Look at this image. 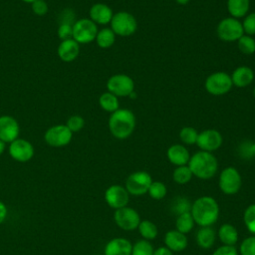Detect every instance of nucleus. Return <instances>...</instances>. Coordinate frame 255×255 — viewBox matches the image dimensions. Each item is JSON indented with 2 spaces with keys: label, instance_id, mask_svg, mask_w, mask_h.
<instances>
[{
  "label": "nucleus",
  "instance_id": "33",
  "mask_svg": "<svg viewBox=\"0 0 255 255\" xmlns=\"http://www.w3.org/2000/svg\"><path fill=\"white\" fill-rule=\"evenodd\" d=\"M198 136V131L192 127H184L179 131L180 140L187 145H192L196 143Z\"/></svg>",
  "mask_w": 255,
  "mask_h": 255
},
{
  "label": "nucleus",
  "instance_id": "11",
  "mask_svg": "<svg viewBox=\"0 0 255 255\" xmlns=\"http://www.w3.org/2000/svg\"><path fill=\"white\" fill-rule=\"evenodd\" d=\"M114 219L116 224L125 231H131L137 229V226L140 222V216L138 212L128 206H125L115 210Z\"/></svg>",
  "mask_w": 255,
  "mask_h": 255
},
{
  "label": "nucleus",
  "instance_id": "22",
  "mask_svg": "<svg viewBox=\"0 0 255 255\" xmlns=\"http://www.w3.org/2000/svg\"><path fill=\"white\" fill-rule=\"evenodd\" d=\"M233 86L237 88L248 87L254 80V72L248 66L237 67L230 75Z\"/></svg>",
  "mask_w": 255,
  "mask_h": 255
},
{
  "label": "nucleus",
  "instance_id": "41",
  "mask_svg": "<svg viewBox=\"0 0 255 255\" xmlns=\"http://www.w3.org/2000/svg\"><path fill=\"white\" fill-rule=\"evenodd\" d=\"M31 4L33 12L38 16H43L48 12V5L45 0H35Z\"/></svg>",
  "mask_w": 255,
  "mask_h": 255
},
{
  "label": "nucleus",
  "instance_id": "36",
  "mask_svg": "<svg viewBox=\"0 0 255 255\" xmlns=\"http://www.w3.org/2000/svg\"><path fill=\"white\" fill-rule=\"evenodd\" d=\"M238 253L240 255H255V235L243 239L239 246Z\"/></svg>",
  "mask_w": 255,
  "mask_h": 255
},
{
  "label": "nucleus",
  "instance_id": "42",
  "mask_svg": "<svg viewBox=\"0 0 255 255\" xmlns=\"http://www.w3.org/2000/svg\"><path fill=\"white\" fill-rule=\"evenodd\" d=\"M238 250L235 248V246H229V245H222L214 250L212 255H238Z\"/></svg>",
  "mask_w": 255,
  "mask_h": 255
},
{
  "label": "nucleus",
  "instance_id": "34",
  "mask_svg": "<svg viewBox=\"0 0 255 255\" xmlns=\"http://www.w3.org/2000/svg\"><path fill=\"white\" fill-rule=\"evenodd\" d=\"M147 193L149 194V196L152 198V199H155V200H160L162 199L166 193H167V188L165 186V184L161 181H152L149 188H148V191Z\"/></svg>",
  "mask_w": 255,
  "mask_h": 255
},
{
  "label": "nucleus",
  "instance_id": "19",
  "mask_svg": "<svg viewBox=\"0 0 255 255\" xmlns=\"http://www.w3.org/2000/svg\"><path fill=\"white\" fill-rule=\"evenodd\" d=\"M90 19L97 25H107L113 18V10L105 3H96L90 8Z\"/></svg>",
  "mask_w": 255,
  "mask_h": 255
},
{
  "label": "nucleus",
  "instance_id": "38",
  "mask_svg": "<svg viewBox=\"0 0 255 255\" xmlns=\"http://www.w3.org/2000/svg\"><path fill=\"white\" fill-rule=\"evenodd\" d=\"M66 126L72 132H77V131H80L84 128L85 120L81 116L75 115L68 119Z\"/></svg>",
  "mask_w": 255,
  "mask_h": 255
},
{
  "label": "nucleus",
  "instance_id": "46",
  "mask_svg": "<svg viewBox=\"0 0 255 255\" xmlns=\"http://www.w3.org/2000/svg\"><path fill=\"white\" fill-rule=\"evenodd\" d=\"M6 216H7V207L2 201H0V224L6 219Z\"/></svg>",
  "mask_w": 255,
  "mask_h": 255
},
{
  "label": "nucleus",
  "instance_id": "7",
  "mask_svg": "<svg viewBox=\"0 0 255 255\" xmlns=\"http://www.w3.org/2000/svg\"><path fill=\"white\" fill-rule=\"evenodd\" d=\"M218 185L224 194H236L242 186V177L240 172L233 166L225 167L219 174Z\"/></svg>",
  "mask_w": 255,
  "mask_h": 255
},
{
  "label": "nucleus",
  "instance_id": "5",
  "mask_svg": "<svg viewBox=\"0 0 255 255\" xmlns=\"http://www.w3.org/2000/svg\"><path fill=\"white\" fill-rule=\"evenodd\" d=\"M232 87L233 84L230 75L222 71L210 74L204 82L206 92L212 96H223L227 94Z\"/></svg>",
  "mask_w": 255,
  "mask_h": 255
},
{
  "label": "nucleus",
  "instance_id": "37",
  "mask_svg": "<svg viewBox=\"0 0 255 255\" xmlns=\"http://www.w3.org/2000/svg\"><path fill=\"white\" fill-rule=\"evenodd\" d=\"M242 27L244 34L253 36L255 35V11L254 12H249L245 17H243Z\"/></svg>",
  "mask_w": 255,
  "mask_h": 255
},
{
  "label": "nucleus",
  "instance_id": "23",
  "mask_svg": "<svg viewBox=\"0 0 255 255\" xmlns=\"http://www.w3.org/2000/svg\"><path fill=\"white\" fill-rule=\"evenodd\" d=\"M196 243L202 249L211 248L216 240V232L211 226L200 227L196 232Z\"/></svg>",
  "mask_w": 255,
  "mask_h": 255
},
{
  "label": "nucleus",
  "instance_id": "16",
  "mask_svg": "<svg viewBox=\"0 0 255 255\" xmlns=\"http://www.w3.org/2000/svg\"><path fill=\"white\" fill-rule=\"evenodd\" d=\"M20 131L17 121L10 116L0 117V139L6 142H12L18 138Z\"/></svg>",
  "mask_w": 255,
  "mask_h": 255
},
{
  "label": "nucleus",
  "instance_id": "1",
  "mask_svg": "<svg viewBox=\"0 0 255 255\" xmlns=\"http://www.w3.org/2000/svg\"><path fill=\"white\" fill-rule=\"evenodd\" d=\"M190 213L200 227L212 226L219 217V204L211 196H200L191 204Z\"/></svg>",
  "mask_w": 255,
  "mask_h": 255
},
{
  "label": "nucleus",
  "instance_id": "26",
  "mask_svg": "<svg viewBox=\"0 0 255 255\" xmlns=\"http://www.w3.org/2000/svg\"><path fill=\"white\" fill-rule=\"evenodd\" d=\"M116 34L111 28H103L98 31V34L96 36V42L97 45L100 48L108 49L112 47L116 42Z\"/></svg>",
  "mask_w": 255,
  "mask_h": 255
},
{
  "label": "nucleus",
  "instance_id": "49",
  "mask_svg": "<svg viewBox=\"0 0 255 255\" xmlns=\"http://www.w3.org/2000/svg\"><path fill=\"white\" fill-rule=\"evenodd\" d=\"M24 2H26V3H32V2H34L35 0H23Z\"/></svg>",
  "mask_w": 255,
  "mask_h": 255
},
{
  "label": "nucleus",
  "instance_id": "6",
  "mask_svg": "<svg viewBox=\"0 0 255 255\" xmlns=\"http://www.w3.org/2000/svg\"><path fill=\"white\" fill-rule=\"evenodd\" d=\"M216 34L224 42H235L244 35L242 23L233 17L223 18L217 25Z\"/></svg>",
  "mask_w": 255,
  "mask_h": 255
},
{
  "label": "nucleus",
  "instance_id": "15",
  "mask_svg": "<svg viewBox=\"0 0 255 255\" xmlns=\"http://www.w3.org/2000/svg\"><path fill=\"white\" fill-rule=\"evenodd\" d=\"M9 153L13 159L20 162H26L33 157L34 147L30 141L23 138H16L10 142Z\"/></svg>",
  "mask_w": 255,
  "mask_h": 255
},
{
  "label": "nucleus",
  "instance_id": "25",
  "mask_svg": "<svg viewBox=\"0 0 255 255\" xmlns=\"http://www.w3.org/2000/svg\"><path fill=\"white\" fill-rule=\"evenodd\" d=\"M226 7L230 17L240 19L249 13L250 0H227Z\"/></svg>",
  "mask_w": 255,
  "mask_h": 255
},
{
  "label": "nucleus",
  "instance_id": "45",
  "mask_svg": "<svg viewBox=\"0 0 255 255\" xmlns=\"http://www.w3.org/2000/svg\"><path fill=\"white\" fill-rule=\"evenodd\" d=\"M152 255H173V252L170 251L165 246L164 247L162 246V247H158V248L154 249Z\"/></svg>",
  "mask_w": 255,
  "mask_h": 255
},
{
  "label": "nucleus",
  "instance_id": "29",
  "mask_svg": "<svg viewBox=\"0 0 255 255\" xmlns=\"http://www.w3.org/2000/svg\"><path fill=\"white\" fill-rule=\"evenodd\" d=\"M138 233L140 236L148 241H151L155 239V237L158 234V230L156 225L150 221V220H140L138 226H137Z\"/></svg>",
  "mask_w": 255,
  "mask_h": 255
},
{
  "label": "nucleus",
  "instance_id": "27",
  "mask_svg": "<svg viewBox=\"0 0 255 255\" xmlns=\"http://www.w3.org/2000/svg\"><path fill=\"white\" fill-rule=\"evenodd\" d=\"M99 104L104 111L111 114L120 109V103H119L118 97L110 92L103 93L100 96Z\"/></svg>",
  "mask_w": 255,
  "mask_h": 255
},
{
  "label": "nucleus",
  "instance_id": "44",
  "mask_svg": "<svg viewBox=\"0 0 255 255\" xmlns=\"http://www.w3.org/2000/svg\"><path fill=\"white\" fill-rule=\"evenodd\" d=\"M243 151H244V154H247L249 156H255V141L244 142Z\"/></svg>",
  "mask_w": 255,
  "mask_h": 255
},
{
  "label": "nucleus",
  "instance_id": "24",
  "mask_svg": "<svg viewBox=\"0 0 255 255\" xmlns=\"http://www.w3.org/2000/svg\"><path fill=\"white\" fill-rule=\"evenodd\" d=\"M217 235L223 245L234 246L239 239V234L236 227L230 223L222 224L218 229Z\"/></svg>",
  "mask_w": 255,
  "mask_h": 255
},
{
  "label": "nucleus",
  "instance_id": "48",
  "mask_svg": "<svg viewBox=\"0 0 255 255\" xmlns=\"http://www.w3.org/2000/svg\"><path fill=\"white\" fill-rule=\"evenodd\" d=\"M190 0H175V2L179 5H186Z\"/></svg>",
  "mask_w": 255,
  "mask_h": 255
},
{
  "label": "nucleus",
  "instance_id": "20",
  "mask_svg": "<svg viewBox=\"0 0 255 255\" xmlns=\"http://www.w3.org/2000/svg\"><path fill=\"white\" fill-rule=\"evenodd\" d=\"M166 156L169 162L176 166L186 165L190 158L188 149L183 144L179 143L170 145L166 150Z\"/></svg>",
  "mask_w": 255,
  "mask_h": 255
},
{
  "label": "nucleus",
  "instance_id": "2",
  "mask_svg": "<svg viewBox=\"0 0 255 255\" xmlns=\"http://www.w3.org/2000/svg\"><path fill=\"white\" fill-rule=\"evenodd\" d=\"M134 114L128 109H119L109 118V129L118 139H126L131 135L135 128Z\"/></svg>",
  "mask_w": 255,
  "mask_h": 255
},
{
  "label": "nucleus",
  "instance_id": "14",
  "mask_svg": "<svg viewBox=\"0 0 255 255\" xmlns=\"http://www.w3.org/2000/svg\"><path fill=\"white\" fill-rule=\"evenodd\" d=\"M105 200L111 208L117 210L128 206L129 201V193L126 187L119 184H114L108 187L105 191Z\"/></svg>",
  "mask_w": 255,
  "mask_h": 255
},
{
  "label": "nucleus",
  "instance_id": "3",
  "mask_svg": "<svg viewBox=\"0 0 255 255\" xmlns=\"http://www.w3.org/2000/svg\"><path fill=\"white\" fill-rule=\"evenodd\" d=\"M193 176L200 179L213 177L218 170V161L212 152L199 150L190 155L187 163Z\"/></svg>",
  "mask_w": 255,
  "mask_h": 255
},
{
  "label": "nucleus",
  "instance_id": "31",
  "mask_svg": "<svg viewBox=\"0 0 255 255\" xmlns=\"http://www.w3.org/2000/svg\"><path fill=\"white\" fill-rule=\"evenodd\" d=\"M239 51L245 55H252L255 53V39L252 36L244 34L237 40Z\"/></svg>",
  "mask_w": 255,
  "mask_h": 255
},
{
  "label": "nucleus",
  "instance_id": "50",
  "mask_svg": "<svg viewBox=\"0 0 255 255\" xmlns=\"http://www.w3.org/2000/svg\"><path fill=\"white\" fill-rule=\"evenodd\" d=\"M253 95H254V98H255V86H254V88H253Z\"/></svg>",
  "mask_w": 255,
  "mask_h": 255
},
{
  "label": "nucleus",
  "instance_id": "17",
  "mask_svg": "<svg viewBox=\"0 0 255 255\" xmlns=\"http://www.w3.org/2000/svg\"><path fill=\"white\" fill-rule=\"evenodd\" d=\"M131 242L124 237L111 239L105 246L104 255H131Z\"/></svg>",
  "mask_w": 255,
  "mask_h": 255
},
{
  "label": "nucleus",
  "instance_id": "8",
  "mask_svg": "<svg viewBox=\"0 0 255 255\" xmlns=\"http://www.w3.org/2000/svg\"><path fill=\"white\" fill-rule=\"evenodd\" d=\"M152 182L150 174L146 171L139 170L130 173L126 180V189L129 195L140 196L147 193Z\"/></svg>",
  "mask_w": 255,
  "mask_h": 255
},
{
  "label": "nucleus",
  "instance_id": "39",
  "mask_svg": "<svg viewBox=\"0 0 255 255\" xmlns=\"http://www.w3.org/2000/svg\"><path fill=\"white\" fill-rule=\"evenodd\" d=\"M190 208H191V204L184 197L176 198V200L173 202V205H172V209L175 213H177V215L190 211Z\"/></svg>",
  "mask_w": 255,
  "mask_h": 255
},
{
  "label": "nucleus",
  "instance_id": "28",
  "mask_svg": "<svg viewBox=\"0 0 255 255\" xmlns=\"http://www.w3.org/2000/svg\"><path fill=\"white\" fill-rule=\"evenodd\" d=\"M194 224L195 222L190 211L184 212L177 215L175 220V229L183 234H187L193 229Z\"/></svg>",
  "mask_w": 255,
  "mask_h": 255
},
{
  "label": "nucleus",
  "instance_id": "13",
  "mask_svg": "<svg viewBox=\"0 0 255 255\" xmlns=\"http://www.w3.org/2000/svg\"><path fill=\"white\" fill-rule=\"evenodd\" d=\"M223 142L222 134L214 128H207L200 132H198L196 145L200 148V150L212 152L217 150Z\"/></svg>",
  "mask_w": 255,
  "mask_h": 255
},
{
  "label": "nucleus",
  "instance_id": "40",
  "mask_svg": "<svg viewBox=\"0 0 255 255\" xmlns=\"http://www.w3.org/2000/svg\"><path fill=\"white\" fill-rule=\"evenodd\" d=\"M58 36L62 41L73 38V25L72 24H60L58 28Z\"/></svg>",
  "mask_w": 255,
  "mask_h": 255
},
{
  "label": "nucleus",
  "instance_id": "4",
  "mask_svg": "<svg viewBox=\"0 0 255 255\" xmlns=\"http://www.w3.org/2000/svg\"><path fill=\"white\" fill-rule=\"evenodd\" d=\"M110 24L114 33L121 37L131 36L137 29L136 19L128 11H119L114 14Z\"/></svg>",
  "mask_w": 255,
  "mask_h": 255
},
{
  "label": "nucleus",
  "instance_id": "47",
  "mask_svg": "<svg viewBox=\"0 0 255 255\" xmlns=\"http://www.w3.org/2000/svg\"><path fill=\"white\" fill-rule=\"evenodd\" d=\"M4 150H5V142L0 139V155L3 153Z\"/></svg>",
  "mask_w": 255,
  "mask_h": 255
},
{
  "label": "nucleus",
  "instance_id": "43",
  "mask_svg": "<svg viewBox=\"0 0 255 255\" xmlns=\"http://www.w3.org/2000/svg\"><path fill=\"white\" fill-rule=\"evenodd\" d=\"M61 16L62 18H60L62 21H61V24H72L74 25V20H75V14L72 10L70 9H65L62 13H61Z\"/></svg>",
  "mask_w": 255,
  "mask_h": 255
},
{
  "label": "nucleus",
  "instance_id": "10",
  "mask_svg": "<svg viewBox=\"0 0 255 255\" xmlns=\"http://www.w3.org/2000/svg\"><path fill=\"white\" fill-rule=\"evenodd\" d=\"M108 92L119 97H129L134 90L133 80L126 74H116L107 82Z\"/></svg>",
  "mask_w": 255,
  "mask_h": 255
},
{
  "label": "nucleus",
  "instance_id": "32",
  "mask_svg": "<svg viewBox=\"0 0 255 255\" xmlns=\"http://www.w3.org/2000/svg\"><path fill=\"white\" fill-rule=\"evenodd\" d=\"M153 251V246L148 240L140 239L132 245L131 255H152Z\"/></svg>",
  "mask_w": 255,
  "mask_h": 255
},
{
  "label": "nucleus",
  "instance_id": "18",
  "mask_svg": "<svg viewBox=\"0 0 255 255\" xmlns=\"http://www.w3.org/2000/svg\"><path fill=\"white\" fill-rule=\"evenodd\" d=\"M164 244L172 252L183 251L188 244L186 234H183L176 229L168 230L164 235Z\"/></svg>",
  "mask_w": 255,
  "mask_h": 255
},
{
  "label": "nucleus",
  "instance_id": "9",
  "mask_svg": "<svg viewBox=\"0 0 255 255\" xmlns=\"http://www.w3.org/2000/svg\"><path fill=\"white\" fill-rule=\"evenodd\" d=\"M98 26L90 18L77 20L73 25V39L79 44H88L96 39Z\"/></svg>",
  "mask_w": 255,
  "mask_h": 255
},
{
  "label": "nucleus",
  "instance_id": "30",
  "mask_svg": "<svg viewBox=\"0 0 255 255\" xmlns=\"http://www.w3.org/2000/svg\"><path fill=\"white\" fill-rule=\"evenodd\" d=\"M192 176H193V174L187 164L176 166V168L172 172L173 181L180 185L188 183L191 180Z\"/></svg>",
  "mask_w": 255,
  "mask_h": 255
},
{
  "label": "nucleus",
  "instance_id": "21",
  "mask_svg": "<svg viewBox=\"0 0 255 255\" xmlns=\"http://www.w3.org/2000/svg\"><path fill=\"white\" fill-rule=\"evenodd\" d=\"M80 54V44L73 38L62 41L58 47V56L64 62H73Z\"/></svg>",
  "mask_w": 255,
  "mask_h": 255
},
{
  "label": "nucleus",
  "instance_id": "35",
  "mask_svg": "<svg viewBox=\"0 0 255 255\" xmlns=\"http://www.w3.org/2000/svg\"><path fill=\"white\" fill-rule=\"evenodd\" d=\"M243 222L247 230L255 235V203L246 207L243 214Z\"/></svg>",
  "mask_w": 255,
  "mask_h": 255
},
{
  "label": "nucleus",
  "instance_id": "12",
  "mask_svg": "<svg viewBox=\"0 0 255 255\" xmlns=\"http://www.w3.org/2000/svg\"><path fill=\"white\" fill-rule=\"evenodd\" d=\"M73 132L68 128L67 126L57 125L48 128L45 132V141L54 147L65 146L72 140Z\"/></svg>",
  "mask_w": 255,
  "mask_h": 255
}]
</instances>
